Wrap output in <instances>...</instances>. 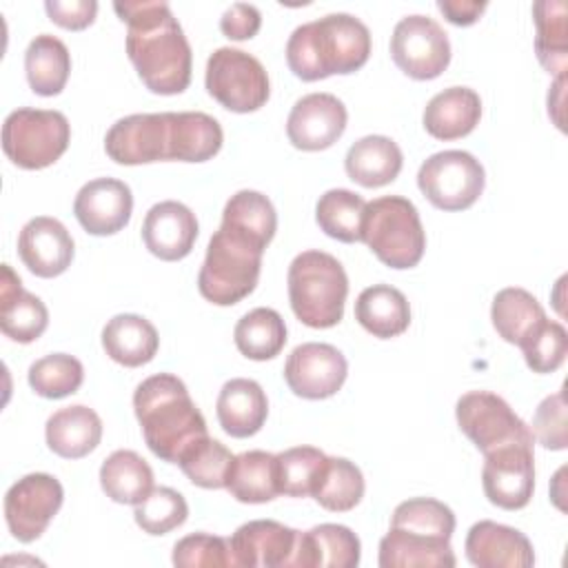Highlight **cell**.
Wrapping results in <instances>:
<instances>
[{"label":"cell","mask_w":568,"mask_h":568,"mask_svg":"<svg viewBox=\"0 0 568 568\" xmlns=\"http://www.w3.org/2000/svg\"><path fill=\"white\" fill-rule=\"evenodd\" d=\"M126 24V55L144 87L160 95L182 93L191 82V44L164 0L113 2Z\"/></svg>","instance_id":"cell-1"},{"label":"cell","mask_w":568,"mask_h":568,"mask_svg":"<svg viewBox=\"0 0 568 568\" xmlns=\"http://www.w3.org/2000/svg\"><path fill=\"white\" fill-rule=\"evenodd\" d=\"M371 55V31L351 13H328L293 29L286 64L304 82L355 73Z\"/></svg>","instance_id":"cell-2"},{"label":"cell","mask_w":568,"mask_h":568,"mask_svg":"<svg viewBox=\"0 0 568 568\" xmlns=\"http://www.w3.org/2000/svg\"><path fill=\"white\" fill-rule=\"evenodd\" d=\"M133 410L151 453L169 464L197 439L206 437V422L186 384L171 373L146 377L133 393Z\"/></svg>","instance_id":"cell-3"},{"label":"cell","mask_w":568,"mask_h":568,"mask_svg":"<svg viewBox=\"0 0 568 568\" xmlns=\"http://www.w3.org/2000/svg\"><path fill=\"white\" fill-rule=\"evenodd\" d=\"M288 302L295 317L311 328H331L344 317L348 277L337 257L311 248L288 266Z\"/></svg>","instance_id":"cell-4"},{"label":"cell","mask_w":568,"mask_h":568,"mask_svg":"<svg viewBox=\"0 0 568 568\" xmlns=\"http://www.w3.org/2000/svg\"><path fill=\"white\" fill-rule=\"evenodd\" d=\"M262 253L260 244L220 224L197 273L200 295L217 306H231L251 295L260 280Z\"/></svg>","instance_id":"cell-5"},{"label":"cell","mask_w":568,"mask_h":568,"mask_svg":"<svg viewBox=\"0 0 568 568\" xmlns=\"http://www.w3.org/2000/svg\"><path fill=\"white\" fill-rule=\"evenodd\" d=\"M362 242L390 268H413L426 251V233L415 204L404 195L366 202Z\"/></svg>","instance_id":"cell-6"},{"label":"cell","mask_w":568,"mask_h":568,"mask_svg":"<svg viewBox=\"0 0 568 568\" xmlns=\"http://www.w3.org/2000/svg\"><path fill=\"white\" fill-rule=\"evenodd\" d=\"M71 142V124L62 111L20 106L2 122V151L20 169L51 166Z\"/></svg>","instance_id":"cell-7"},{"label":"cell","mask_w":568,"mask_h":568,"mask_svg":"<svg viewBox=\"0 0 568 568\" xmlns=\"http://www.w3.org/2000/svg\"><path fill=\"white\" fill-rule=\"evenodd\" d=\"M204 87L213 100L233 113L257 111L271 95L268 73L262 62L233 47H220L209 55Z\"/></svg>","instance_id":"cell-8"},{"label":"cell","mask_w":568,"mask_h":568,"mask_svg":"<svg viewBox=\"0 0 568 568\" xmlns=\"http://www.w3.org/2000/svg\"><path fill=\"white\" fill-rule=\"evenodd\" d=\"M486 184L481 162L459 149H448L426 158L417 171V186L424 197L442 211H464L473 206Z\"/></svg>","instance_id":"cell-9"},{"label":"cell","mask_w":568,"mask_h":568,"mask_svg":"<svg viewBox=\"0 0 568 568\" xmlns=\"http://www.w3.org/2000/svg\"><path fill=\"white\" fill-rule=\"evenodd\" d=\"M455 417L462 433L484 453H493L508 444H530L535 437L530 426L515 415L508 402L490 390H468L457 399Z\"/></svg>","instance_id":"cell-10"},{"label":"cell","mask_w":568,"mask_h":568,"mask_svg":"<svg viewBox=\"0 0 568 568\" xmlns=\"http://www.w3.org/2000/svg\"><path fill=\"white\" fill-rule=\"evenodd\" d=\"M390 58L408 78L433 80L450 62L448 33L428 16H404L390 36Z\"/></svg>","instance_id":"cell-11"},{"label":"cell","mask_w":568,"mask_h":568,"mask_svg":"<svg viewBox=\"0 0 568 568\" xmlns=\"http://www.w3.org/2000/svg\"><path fill=\"white\" fill-rule=\"evenodd\" d=\"M64 501L62 484L49 473H29L20 477L4 495V519L9 532L22 541H36Z\"/></svg>","instance_id":"cell-12"},{"label":"cell","mask_w":568,"mask_h":568,"mask_svg":"<svg viewBox=\"0 0 568 568\" xmlns=\"http://www.w3.org/2000/svg\"><path fill=\"white\" fill-rule=\"evenodd\" d=\"M535 446L508 444L486 457L481 486L493 506L519 510L528 506L535 490Z\"/></svg>","instance_id":"cell-13"},{"label":"cell","mask_w":568,"mask_h":568,"mask_svg":"<svg viewBox=\"0 0 568 568\" xmlns=\"http://www.w3.org/2000/svg\"><path fill=\"white\" fill-rule=\"evenodd\" d=\"M348 362L333 344L306 342L291 351L284 364L286 386L304 399L333 397L346 382Z\"/></svg>","instance_id":"cell-14"},{"label":"cell","mask_w":568,"mask_h":568,"mask_svg":"<svg viewBox=\"0 0 568 568\" xmlns=\"http://www.w3.org/2000/svg\"><path fill=\"white\" fill-rule=\"evenodd\" d=\"M104 151L126 166L169 160V111L120 118L104 135Z\"/></svg>","instance_id":"cell-15"},{"label":"cell","mask_w":568,"mask_h":568,"mask_svg":"<svg viewBox=\"0 0 568 568\" xmlns=\"http://www.w3.org/2000/svg\"><path fill=\"white\" fill-rule=\"evenodd\" d=\"M348 122L344 102L333 93H308L300 98L288 118V142L300 151H324L333 146Z\"/></svg>","instance_id":"cell-16"},{"label":"cell","mask_w":568,"mask_h":568,"mask_svg":"<svg viewBox=\"0 0 568 568\" xmlns=\"http://www.w3.org/2000/svg\"><path fill=\"white\" fill-rule=\"evenodd\" d=\"M297 544V530L275 519L242 524L229 539L231 561L242 568H288Z\"/></svg>","instance_id":"cell-17"},{"label":"cell","mask_w":568,"mask_h":568,"mask_svg":"<svg viewBox=\"0 0 568 568\" xmlns=\"http://www.w3.org/2000/svg\"><path fill=\"white\" fill-rule=\"evenodd\" d=\"M133 211V193L126 182L115 178H95L78 191L73 213L80 226L91 235H113L122 231Z\"/></svg>","instance_id":"cell-18"},{"label":"cell","mask_w":568,"mask_h":568,"mask_svg":"<svg viewBox=\"0 0 568 568\" xmlns=\"http://www.w3.org/2000/svg\"><path fill=\"white\" fill-rule=\"evenodd\" d=\"M73 237L67 226L49 215L31 217L18 235V255L38 277L62 275L73 260Z\"/></svg>","instance_id":"cell-19"},{"label":"cell","mask_w":568,"mask_h":568,"mask_svg":"<svg viewBox=\"0 0 568 568\" xmlns=\"http://www.w3.org/2000/svg\"><path fill=\"white\" fill-rule=\"evenodd\" d=\"M195 240L197 217L186 204L164 200L146 211L142 222V242L155 257L178 262L191 253Z\"/></svg>","instance_id":"cell-20"},{"label":"cell","mask_w":568,"mask_h":568,"mask_svg":"<svg viewBox=\"0 0 568 568\" xmlns=\"http://www.w3.org/2000/svg\"><path fill=\"white\" fill-rule=\"evenodd\" d=\"M464 550L468 561L479 568H530L535 564L530 539L521 530L490 519L470 526Z\"/></svg>","instance_id":"cell-21"},{"label":"cell","mask_w":568,"mask_h":568,"mask_svg":"<svg viewBox=\"0 0 568 568\" xmlns=\"http://www.w3.org/2000/svg\"><path fill=\"white\" fill-rule=\"evenodd\" d=\"M362 557L359 537L342 524H320L297 530L291 566L295 568H355Z\"/></svg>","instance_id":"cell-22"},{"label":"cell","mask_w":568,"mask_h":568,"mask_svg":"<svg viewBox=\"0 0 568 568\" xmlns=\"http://www.w3.org/2000/svg\"><path fill=\"white\" fill-rule=\"evenodd\" d=\"M49 326L44 302L24 291L20 277L9 264H2L0 277V328L7 337L20 344L36 342Z\"/></svg>","instance_id":"cell-23"},{"label":"cell","mask_w":568,"mask_h":568,"mask_svg":"<svg viewBox=\"0 0 568 568\" xmlns=\"http://www.w3.org/2000/svg\"><path fill=\"white\" fill-rule=\"evenodd\" d=\"M215 413L226 435L244 439L260 433L264 426L268 415V399L255 379L233 377L224 382L217 395Z\"/></svg>","instance_id":"cell-24"},{"label":"cell","mask_w":568,"mask_h":568,"mask_svg":"<svg viewBox=\"0 0 568 568\" xmlns=\"http://www.w3.org/2000/svg\"><path fill=\"white\" fill-rule=\"evenodd\" d=\"M382 568H453L457 564L448 539L390 526L379 541Z\"/></svg>","instance_id":"cell-25"},{"label":"cell","mask_w":568,"mask_h":568,"mask_svg":"<svg viewBox=\"0 0 568 568\" xmlns=\"http://www.w3.org/2000/svg\"><path fill=\"white\" fill-rule=\"evenodd\" d=\"M44 437L47 446L55 455L64 459H80L98 448L102 439V419L84 404L64 406L47 419Z\"/></svg>","instance_id":"cell-26"},{"label":"cell","mask_w":568,"mask_h":568,"mask_svg":"<svg viewBox=\"0 0 568 568\" xmlns=\"http://www.w3.org/2000/svg\"><path fill=\"white\" fill-rule=\"evenodd\" d=\"M481 118V100L470 87H448L435 93L424 109V129L437 140L468 135Z\"/></svg>","instance_id":"cell-27"},{"label":"cell","mask_w":568,"mask_h":568,"mask_svg":"<svg viewBox=\"0 0 568 568\" xmlns=\"http://www.w3.org/2000/svg\"><path fill=\"white\" fill-rule=\"evenodd\" d=\"M404 164L402 149L388 135H364L353 142L344 158L346 175L366 189L390 184Z\"/></svg>","instance_id":"cell-28"},{"label":"cell","mask_w":568,"mask_h":568,"mask_svg":"<svg viewBox=\"0 0 568 568\" xmlns=\"http://www.w3.org/2000/svg\"><path fill=\"white\" fill-rule=\"evenodd\" d=\"M220 122L202 111H169V160L206 162L220 153Z\"/></svg>","instance_id":"cell-29"},{"label":"cell","mask_w":568,"mask_h":568,"mask_svg":"<svg viewBox=\"0 0 568 568\" xmlns=\"http://www.w3.org/2000/svg\"><path fill=\"white\" fill-rule=\"evenodd\" d=\"M158 346L160 337L155 326L135 313L113 315L102 328L104 353L126 368L149 364L155 357Z\"/></svg>","instance_id":"cell-30"},{"label":"cell","mask_w":568,"mask_h":568,"mask_svg":"<svg viewBox=\"0 0 568 568\" xmlns=\"http://www.w3.org/2000/svg\"><path fill=\"white\" fill-rule=\"evenodd\" d=\"M355 320L373 337L390 339L408 328L410 304L399 288L390 284H373L357 295Z\"/></svg>","instance_id":"cell-31"},{"label":"cell","mask_w":568,"mask_h":568,"mask_svg":"<svg viewBox=\"0 0 568 568\" xmlns=\"http://www.w3.org/2000/svg\"><path fill=\"white\" fill-rule=\"evenodd\" d=\"M224 488L242 504H266L280 495L277 459L266 450H246L233 457Z\"/></svg>","instance_id":"cell-32"},{"label":"cell","mask_w":568,"mask_h":568,"mask_svg":"<svg viewBox=\"0 0 568 568\" xmlns=\"http://www.w3.org/2000/svg\"><path fill=\"white\" fill-rule=\"evenodd\" d=\"M490 320L504 342L521 346L544 324L546 311L526 288L506 286L493 297Z\"/></svg>","instance_id":"cell-33"},{"label":"cell","mask_w":568,"mask_h":568,"mask_svg":"<svg viewBox=\"0 0 568 568\" xmlns=\"http://www.w3.org/2000/svg\"><path fill=\"white\" fill-rule=\"evenodd\" d=\"M24 73L33 93L44 98L58 95L71 73L67 44L51 33L36 36L24 51Z\"/></svg>","instance_id":"cell-34"},{"label":"cell","mask_w":568,"mask_h":568,"mask_svg":"<svg viewBox=\"0 0 568 568\" xmlns=\"http://www.w3.org/2000/svg\"><path fill=\"white\" fill-rule=\"evenodd\" d=\"M100 486L115 504H140L153 490V470L135 450H113L100 466Z\"/></svg>","instance_id":"cell-35"},{"label":"cell","mask_w":568,"mask_h":568,"mask_svg":"<svg viewBox=\"0 0 568 568\" xmlns=\"http://www.w3.org/2000/svg\"><path fill=\"white\" fill-rule=\"evenodd\" d=\"M222 226L266 248L277 231V213L264 193L242 189L226 200L222 211Z\"/></svg>","instance_id":"cell-36"},{"label":"cell","mask_w":568,"mask_h":568,"mask_svg":"<svg viewBox=\"0 0 568 568\" xmlns=\"http://www.w3.org/2000/svg\"><path fill=\"white\" fill-rule=\"evenodd\" d=\"M364 488V475L357 464H353L346 457L326 455L320 475L313 484L311 497L326 510L346 513L362 501Z\"/></svg>","instance_id":"cell-37"},{"label":"cell","mask_w":568,"mask_h":568,"mask_svg":"<svg viewBox=\"0 0 568 568\" xmlns=\"http://www.w3.org/2000/svg\"><path fill=\"white\" fill-rule=\"evenodd\" d=\"M233 339L244 357L255 362L273 359L286 344V324L275 308L257 306L237 320Z\"/></svg>","instance_id":"cell-38"},{"label":"cell","mask_w":568,"mask_h":568,"mask_svg":"<svg viewBox=\"0 0 568 568\" xmlns=\"http://www.w3.org/2000/svg\"><path fill=\"white\" fill-rule=\"evenodd\" d=\"M532 18L537 27L535 51L541 67L555 78L566 75L568 64V29H566V2L539 0L532 4Z\"/></svg>","instance_id":"cell-39"},{"label":"cell","mask_w":568,"mask_h":568,"mask_svg":"<svg viewBox=\"0 0 568 568\" xmlns=\"http://www.w3.org/2000/svg\"><path fill=\"white\" fill-rule=\"evenodd\" d=\"M366 202L348 189H331L320 195L315 204V220L320 229L339 242H362V220Z\"/></svg>","instance_id":"cell-40"},{"label":"cell","mask_w":568,"mask_h":568,"mask_svg":"<svg viewBox=\"0 0 568 568\" xmlns=\"http://www.w3.org/2000/svg\"><path fill=\"white\" fill-rule=\"evenodd\" d=\"M27 379L36 395L47 399H62L82 386L84 368L82 362L69 353H51L29 366Z\"/></svg>","instance_id":"cell-41"},{"label":"cell","mask_w":568,"mask_h":568,"mask_svg":"<svg viewBox=\"0 0 568 568\" xmlns=\"http://www.w3.org/2000/svg\"><path fill=\"white\" fill-rule=\"evenodd\" d=\"M235 455H231V450L213 439V437H202L197 442H193L178 459V466L182 468V473L189 477L191 484L200 486V488H224L226 484V473L231 468Z\"/></svg>","instance_id":"cell-42"},{"label":"cell","mask_w":568,"mask_h":568,"mask_svg":"<svg viewBox=\"0 0 568 568\" xmlns=\"http://www.w3.org/2000/svg\"><path fill=\"white\" fill-rule=\"evenodd\" d=\"M390 526L450 541V537L455 532V515L439 499L413 497V499H406L395 506Z\"/></svg>","instance_id":"cell-43"},{"label":"cell","mask_w":568,"mask_h":568,"mask_svg":"<svg viewBox=\"0 0 568 568\" xmlns=\"http://www.w3.org/2000/svg\"><path fill=\"white\" fill-rule=\"evenodd\" d=\"M189 517V504L182 493L169 486L153 488L140 504H135L133 519L149 535H166L182 526Z\"/></svg>","instance_id":"cell-44"},{"label":"cell","mask_w":568,"mask_h":568,"mask_svg":"<svg viewBox=\"0 0 568 568\" xmlns=\"http://www.w3.org/2000/svg\"><path fill=\"white\" fill-rule=\"evenodd\" d=\"M275 459H277L280 495L308 497L320 475V468L326 459V453H322L315 446H295L277 453Z\"/></svg>","instance_id":"cell-45"},{"label":"cell","mask_w":568,"mask_h":568,"mask_svg":"<svg viewBox=\"0 0 568 568\" xmlns=\"http://www.w3.org/2000/svg\"><path fill=\"white\" fill-rule=\"evenodd\" d=\"M519 348L532 373H555L568 355V333L559 322L546 317Z\"/></svg>","instance_id":"cell-46"},{"label":"cell","mask_w":568,"mask_h":568,"mask_svg":"<svg viewBox=\"0 0 568 568\" xmlns=\"http://www.w3.org/2000/svg\"><path fill=\"white\" fill-rule=\"evenodd\" d=\"M173 564L180 568H226L233 566L229 539L209 535V532H193L182 537L173 546Z\"/></svg>","instance_id":"cell-47"},{"label":"cell","mask_w":568,"mask_h":568,"mask_svg":"<svg viewBox=\"0 0 568 568\" xmlns=\"http://www.w3.org/2000/svg\"><path fill=\"white\" fill-rule=\"evenodd\" d=\"M530 430L532 437L548 450H564L568 446L564 390H557L539 402Z\"/></svg>","instance_id":"cell-48"},{"label":"cell","mask_w":568,"mask_h":568,"mask_svg":"<svg viewBox=\"0 0 568 568\" xmlns=\"http://www.w3.org/2000/svg\"><path fill=\"white\" fill-rule=\"evenodd\" d=\"M44 11L62 29L80 31L93 24L98 13V2L95 0H47Z\"/></svg>","instance_id":"cell-49"},{"label":"cell","mask_w":568,"mask_h":568,"mask_svg":"<svg viewBox=\"0 0 568 568\" xmlns=\"http://www.w3.org/2000/svg\"><path fill=\"white\" fill-rule=\"evenodd\" d=\"M260 27H262L260 9L246 2L231 4L220 18V29L231 40H248L260 31Z\"/></svg>","instance_id":"cell-50"},{"label":"cell","mask_w":568,"mask_h":568,"mask_svg":"<svg viewBox=\"0 0 568 568\" xmlns=\"http://www.w3.org/2000/svg\"><path fill=\"white\" fill-rule=\"evenodd\" d=\"M488 2L484 0H437V9L444 13V18L450 24L468 27L479 20V16L486 11Z\"/></svg>","instance_id":"cell-51"}]
</instances>
